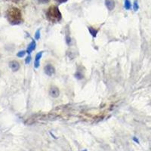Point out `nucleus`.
<instances>
[{"instance_id": "nucleus-1", "label": "nucleus", "mask_w": 151, "mask_h": 151, "mask_svg": "<svg viewBox=\"0 0 151 151\" xmlns=\"http://www.w3.org/2000/svg\"><path fill=\"white\" fill-rule=\"evenodd\" d=\"M7 19L12 25H18L22 22V15L20 11L18 8L12 7L7 11Z\"/></svg>"}, {"instance_id": "nucleus-2", "label": "nucleus", "mask_w": 151, "mask_h": 151, "mask_svg": "<svg viewBox=\"0 0 151 151\" xmlns=\"http://www.w3.org/2000/svg\"><path fill=\"white\" fill-rule=\"evenodd\" d=\"M46 18L52 23H57L62 19V14L57 6L52 5L46 12Z\"/></svg>"}, {"instance_id": "nucleus-3", "label": "nucleus", "mask_w": 151, "mask_h": 151, "mask_svg": "<svg viewBox=\"0 0 151 151\" xmlns=\"http://www.w3.org/2000/svg\"><path fill=\"white\" fill-rule=\"evenodd\" d=\"M44 72H45V73L46 75L51 76H52L55 73V69H54V67L52 64H48L46 65V67H44Z\"/></svg>"}, {"instance_id": "nucleus-4", "label": "nucleus", "mask_w": 151, "mask_h": 151, "mask_svg": "<svg viewBox=\"0 0 151 151\" xmlns=\"http://www.w3.org/2000/svg\"><path fill=\"white\" fill-rule=\"evenodd\" d=\"M49 95L51 97L57 98L60 95V90L58 87L56 86H52L49 89Z\"/></svg>"}, {"instance_id": "nucleus-5", "label": "nucleus", "mask_w": 151, "mask_h": 151, "mask_svg": "<svg viewBox=\"0 0 151 151\" xmlns=\"http://www.w3.org/2000/svg\"><path fill=\"white\" fill-rule=\"evenodd\" d=\"M42 54H43V52H39V53L36 54V57H35V61H34V67L36 69H38L40 65V60L42 58Z\"/></svg>"}, {"instance_id": "nucleus-6", "label": "nucleus", "mask_w": 151, "mask_h": 151, "mask_svg": "<svg viewBox=\"0 0 151 151\" xmlns=\"http://www.w3.org/2000/svg\"><path fill=\"white\" fill-rule=\"evenodd\" d=\"M9 67L12 70V71L16 72L18 71L19 69H20V64L16 61H12L9 62Z\"/></svg>"}, {"instance_id": "nucleus-7", "label": "nucleus", "mask_w": 151, "mask_h": 151, "mask_svg": "<svg viewBox=\"0 0 151 151\" xmlns=\"http://www.w3.org/2000/svg\"><path fill=\"white\" fill-rule=\"evenodd\" d=\"M105 5L109 11H113L115 8L114 0H105Z\"/></svg>"}, {"instance_id": "nucleus-8", "label": "nucleus", "mask_w": 151, "mask_h": 151, "mask_svg": "<svg viewBox=\"0 0 151 151\" xmlns=\"http://www.w3.org/2000/svg\"><path fill=\"white\" fill-rule=\"evenodd\" d=\"M36 42H35V40H32V42H30V45L28 46L27 48V51H26L27 53L30 54L33 51H34V50L36 49Z\"/></svg>"}, {"instance_id": "nucleus-9", "label": "nucleus", "mask_w": 151, "mask_h": 151, "mask_svg": "<svg viewBox=\"0 0 151 151\" xmlns=\"http://www.w3.org/2000/svg\"><path fill=\"white\" fill-rule=\"evenodd\" d=\"M88 31H89V33H91V35H92L94 38H95L96 36H97V32H98V30H97V29H95V28L92 27H88Z\"/></svg>"}, {"instance_id": "nucleus-10", "label": "nucleus", "mask_w": 151, "mask_h": 151, "mask_svg": "<svg viewBox=\"0 0 151 151\" xmlns=\"http://www.w3.org/2000/svg\"><path fill=\"white\" fill-rule=\"evenodd\" d=\"M75 77L77 79V80H82L84 78V73H81L80 71V70H78L77 72L75 73Z\"/></svg>"}, {"instance_id": "nucleus-11", "label": "nucleus", "mask_w": 151, "mask_h": 151, "mask_svg": "<svg viewBox=\"0 0 151 151\" xmlns=\"http://www.w3.org/2000/svg\"><path fill=\"white\" fill-rule=\"evenodd\" d=\"M131 7V4L130 0H125V8L126 10H129Z\"/></svg>"}, {"instance_id": "nucleus-12", "label": "nucleus", "mask_w": 151, "mask_h": 151, "mask_svg": "<svg viewBox=\"0 0 151 151\" xmlns=\"http://www.w3.org/2000/svg\"><path fill=\"white\" fill-rule=\"evenodd\" d=\"M133 8L135 12H137L139 8V5H138V3H137V0H135V2H134V5H133Z\"/></svg>"}, {"instance_id": "nucleus-13", "label": "nucleus", "mask_w": 151, "mask_h": 151, "mask_svg": "<svg viewBox=\"0 0 151 151\" xmlns=\"http://www.w3.org/2000/svg\"><path fill=\"white\" fill-rule=\"evenodd\" d=\"M26 51H20L17 54V56H18V58H23L25 54H26Z\"/></svg>"}, {"instance_id": "nucleus-14", "label": "nucleus", "mask_w": 151, "mask_h": 151, "mask_svg": "<svg viewBox=\"0 0 151 151\" xmlns=\"http://www.w3.org/2000/svg\"><path fill=\"white\" fill-rule=\"evenodd\" d=\"M35 39L36 40H39L40 39V29L36 30V33H35Z\"/></svg>"}, {"instance_id": "nucleus-15", "label": "nucleus", "mask_w": 151, "mask_h": 151, "mask_svg": "<svg viewBox=\"0 0 151 151\" xmlns=\"http://www.w3.org/2000/svg\"><path fill=\"white\" fill-rule=\"evenodd\" d=\"M30 61H31V56L28 55L26 58V59H25V63H26L27 64H30Z\"/></svg>"}, {"instance_id": "nucleus-16", "label": "nucleus", "mask_w": 151, "mask_h": 151, "mask_svg": "<svg viewBox=\"0 0 151 151\" xmlns=\"http://www.w3.org/2000/svg\"><path fill=\"white\" fill-rule=\"evenodd\" d=\"M54 1H56V2L60 3V4H61V3H65V2H67L68 0H54Z\"/></svg>"}, {"instance_id": "nucleus-17", "label": "nucleus", "mask_w": 151, "mask_h": 151, "mask_svg": "<svg viewBox=\"0 0 151 151\" xmlns=\"http://www.w3.org/2000/svg\"><path fill=\"white\" fill-rule=\"evenodd\" d=\"M48 1H49V0H38V2H39V3H44V4L48 3Z\"/></svg>"}, {"instance_id": "nucleus-18", "label": "nucleus", "mask_w": 151, "mask_h": 151, "mask_svg": "<svg viewBox=\"0 0 151 151\" xmlns=\"http://www.w3.org/2000/svg\"><path fill=\"white\" fill-rule=\"evenodd\" d=\"M133 140L135 141H136V143H137V144H139V141H138V139H137V138H136V137H133Z\"/></svg>"}, {"instance_id": "nucleus-19", "label": "nucleus", "mask_w": 151, "mask_h": 151, "mask_svg": "<svg viewBox=\"0 0 151 151\" xmlns=\"http://www.w3.org/2000/svg\"><path fill=\"white\" fill-rule=\"evenodd\" d=\"M12 2H19V1H20V0H12Z\"/></svg>"}, {"instance_id": "nucleus-20", "label": "nucleus", "mask_w": 151, "mask_h": 151, "mask_svg": "<svg viewBox=\"0 0 151 151\" xmlns=\"http://www.w3.org/2000/svg\"><path fill=\"white\" fill-rule=\"evenodd\" d=\"M83 151H87V150H84Z\"/></svg>"}]
</instances>
